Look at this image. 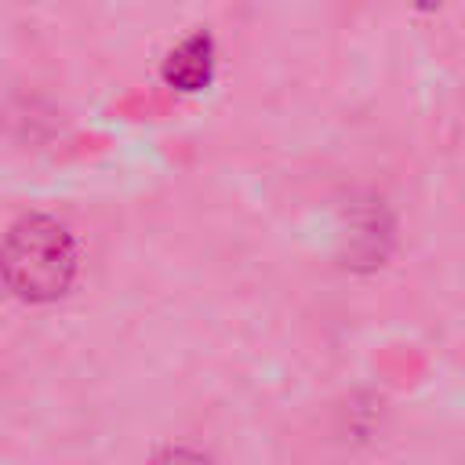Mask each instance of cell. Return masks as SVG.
<instances>
[{"instance_id":"6da1fadb","label":"cell","mask_w":465,"mask_h":465,"mask_svg":"<svg viewBox=\"0 0 465 465\" xmlns=\"http://www.w3.org/2000/svg\"><path fill=\"white\" fill-rule=\"evenodd\" d=\"M76 247L62 222L47 214L18 218L0 243V280L22 302H51L69 291Z\"/></svg>"},{"instance_id":"7a4b0ae2","label":"cell","mask_w":465,"mask_h":465,"mask_svg":"<svg viewBox=\"0 0 465 465\" xmlns=\"http://www.w3.org/2000/svg\"><path fill=\"white\" fill-rule=\"evenodd\" d=\"M163 76H167V84H174L178 91H200V87H207L211 76H214V44H211V36H207V33L185 36V40L167 54Z\"/></svg>"}]
</instances>
